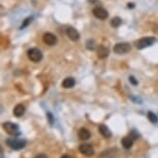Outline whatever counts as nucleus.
<instances>
[{
    "label": "nucleus",
    "instance_id": "1",
    "mask_svg": "<svg viewBox=\"0 0 158 158\" xmlns=\"http://www.w3.org/2000/svg\"><path fill=\"white\" fill-rule=\"evenodd\" d=\"M5 144H6L10 149H13V150H22V149L26 147L27 142H26V139H18L16 136H11V138L6 139Z\"/></svg>",
    "mask_w": 158,
    "mask_h": 158
},
{
    "label": "nucleus",
    "instance_id": "2",
    "mask_svg": "<svg viewBox=\"0 0 158 158\" xmlns=\"http://www.w3.org/2000/svg\"><path fill=\"white\" fill-rule=\"evenodd\" d=\"M2 127L11 136H19L21 135L20 127L18 124L11 123V122H5V123L2 124Z\"/></svg>",
    "mask_w": 158,
    "mask_h": 158
},
{
    "label": "nucleus",
    "instance_id": "3",
    "mask_svg": "<svg viewBox=\"0 0 158 158\" xmlns=\"http://www.w3.org/2000/svg\"><path fill=\"white\" fill-rule=\"evenodd\" d=\"M27 56H28L29 60H31L32 62H35V63L41 61L43 60V57H44L40 49H37V48H32V49L28 50Z\"/></svg>",
    "mask_w": 158,
    "mask_h": 158
},
{
    "label": "nucleus",
    "instance_id": "4",
    "mask_svg": "<svg viewBox=\"0 0 158 158\" xmlns=\"http://www.w3.org/2000/svg\"><path fill=\"white\" fill-rule=\"evenodd\" d=\"M154 43H155V38L152 37V36H148V37H143V38H141V40H136L135 43V44L136 49L143 50V49H145V48H148V47L152 46Z\"/></svg>",
    "mask_w": 158,
    "mask_h": 158
},
{
    "label": "nucleus",
    "instance_id": "5",
    "mask_svg": "<svg viewBox=\"0 0 158 158\" xmlns=\"http://www.w3.org/2000/svg\"><path fill=\"white\" fill-rule=\"evenodd\" d=\"M131 47L128 43H119L117 44H115L114 47V52L118 55H123L126 53L130 52Z\"/></svg>",
    "mask_w": 158,
    "mask_h": 158
},
{
    "label": "nucleus",
    "instance_id": "6",
    "mask_svg": "<svg viewBox=\"0 0 158 158\" xmlns=\"http://www.w3.org/2000/svg\"><path fill=\"white\" fill-rule=\"evenodd\" d=\"M92 13H93L95 18H97V19H99V20H106V19H108V17H109L108 10H104V8L101 6H95L93 10H92Z\"/></svg>",
    "mask_w": 158,
    "mask_h": 158
},
{
    "label": "nucleus",
    "instance_id": "7",
    "mask_svg": "<svg viewBox=\"0 0 158 158\" xmlns=\"http://www.w3.org/2000/svg\"><path fill=\"white\" fill-rule=\"evenodd\" d=\"M79 150L83 155H85V156H92V155L94 154L93 147L89 144H82L79 147Z\"/></svg>",
    "mask_w": 158,
    "mask_h": 158
},
{
    "label": "nucleus",
    "instance_id": "8",
    "mask_svg": "<svg viewBox=\"0 0 158 158\" xmlns=\"http://www.w3.org/2000/svg\"><path fill=\"white\" fill-rule=\"evenodd\" d=\"M43 40H44V43L48 44V46H54V44H56V43H57V37L53 33H51V32L44 33L43 36Z\"/></svg>",
    "mask_w": 158,
    "mask_h": 158
},
{
    "label": "nucleus",
    "instance_id": "9",
    "mask_svg": "<svg viewBox=\"0 0 158 158\" xmlns=\"http://www.w3.org/2000/svg\"><path fill=\"white\" fill-rule=\"evenodd\" d=\"M66 34H67V36L73 41L79 40V38H80V33L76 28H73V27L67 28L66 29Z\"/></svg>",
    "mask_w": 158,
    "mask_h": 158
},
{
    "label": "nucleus",
    "instance_id": "10",
    "mask_svg": "<svg viewBox=\"0 0 158 158\" xmlns=\"http://www.w3.org/2000/svg\"><path fill=\"white\" fill-rule=\"evenodd\" d=\"M110 54V50L108 47L106 46H99L97 48V57L99 59L106 58Z\"/></svg>",
    "mask_w": 158,
    "mask_h": 158
},
{
    "label": "nucleus",
    "instance_id": "11",
    "mask_svg": "<svg viewBox=\"0 0 158 158\" xmlns=\"http://www.w3.org/2000/svg\"><path fill=\"white\" fill-rule=\"evenodd\" d=\"M117 148H110L100 154V158H115L116 155H117Z\"/></svg>",
    "mask_w": 158,
    "mask_h": 158
},
{
    "label": "nucleus",
    "instance_id": "12",
    "mask_svg": "<svg viewBox=\"0 0 158 158\" xmlns=\"http://www.w3.org/2000/svg\"><path fill=\"white\" fill-rule=\"evenodd\" d=\"M98 130H99V133L101 135L103 136V138L106 139H110L112 136V132L111 130L109 129V127L106 126V125L104 124H100L99 127H98Z\"/></svg>",
    "mask_w": 158,
    "mask_h": 158
},
{
    "label": "nucleus",
    "instance_id": "13",
    "mask_svg": "<svg viewBox=\"0 0 158 158\" xmlns=\"http://www.w3.org/2000/svg\"><path fill=\"white\" fill-rule=\"evenodd\" d=\"M25 112H26L25 106L22 104V103H19V104H17V106H15L13 113H14V115L16 116V117L20 118V117H22L24 114H25Z\"/></svg>",
    "mask_w": 158,
    "mask_h": 158
},
{
    "label": "nucleus",
    "instance_id": "14",
    "mask_svg": "<svg viewBox=\"0 0 158 158\" xmlns=\"http://www.w3.org/2000/svg\"><path fill=\"white\" fill-rule=\"evenodd\" d=\"M77 135L79 138L83 139V141H86V139H89L91 138V132L89 131L87 128H81L77 132Z\"/></svg>",
    "mask_w": 158,
    "mask_h": 158
},
{
    "label": "nucleus",
    "instance_id": "15",
    "mask_svg": "<svg viewBox=\"0 0 158 158\" xmlns=\"http://www.w3.org/2000/svg\"><path fill=\"white\" fill-rule=\"evenodd\" d=\"M74 85H76V80L71 77H66V79H64V81L62 82V87L65 88V89L73 88Z\"/></svg>",
    "mask_w": 158,
    "mask_h": 158
},
{
    "label": "nucleus",
    "instance_id": "16",
    "mask_svg": "<svg viewBox=\"0 0 158 158\" xmlns=\"http://www.w3.org/2000/svg\"><path fill=\"white\" fill-rule=\"evenodd\" d=\"M133 142H135V139L131 136H126V138H124L121 141V144L125 149H130L133 146Z\"/></svg>",
    "mask_w": 158,
    "mask_h": 158
},
{
    "label": "nucleus",
    "instance_id": "17",
    "mask_svg": "<svg viewBox=\"0 0 158 158\" xmlns=\"http://www.w3.org/2000/svg\"><path fill=\"white\" fill-rule=\"evenodd\" d=\"M121 24H122V19H121V18H119V17L113 18L112 21H111V26H112V27H114V28H118Z\"/></svg>",
    "mask_w": 158,
    "mask_h": 158
},
{
    "label": "nucleus",
    "instance_id": "18",
    "mask_svg": "<svg viewBox=\"0 0 158 158\" xmlns=\"http://www.w3.org/2000/svg\"><path fill=\"white\" fill-rule=\"evenodd\" d=\"M86 48L90 51H93L96 49V43H95L93 40H87V43H86Z\"/></svg>",
    "mask_w": 158,
    "mask_h": 158
},
{
    "label": "nucleus",
    "instance_id": "19",
    "mask_svg": "<svg viewBox=\"0 0 158 158\" xmlns=\"http://www.w3.org/2000/svg\"><path fill=\"white\" fill-rule=\"evenodd\" d=\"M148 119L152 122V123H158V117L154 114L153 112L148 113Z\"/></svg>",
    "mask_w": 158,
    "mask_h": 158
},
{
    "label": "nucleus",
    "instance_id": "20",
    "mask_svg": "<svg viewBox=\"0 0 158 158\" xmlns=\"http://www.w3.org/2000/svg\"><path fill=\"white\" fill-rule=\"evenodd\" d=\"M32 19H33V18H32V17L27 18V19H26L25 21H24V23L22 24V26H21V29H24L25 27H27V26L29 25V24H30V23L32 22Z\"/></svg>",
    "mask_w": 158,
    "mask_h": 158
},
{
    "label": "nucleus",
    "instance_id": "21",
    "mask_svg": "<svg viewBox=\"0 0 158 158\" xmlns=\"http://www.w3.org/2000/svg\"><path fill=\"white\" fill-rule=\"evenodd\" d=\"M129 136H131L133 139H139V133H138L136 132L135 130H132L131 132L129 133Z\"/></svg>",
    "mask_w": 158,
    "mask_h": 158
},
{
    "label": "nucleus",
    "instance_id": "22",
    "mask_svg": "<svg viewBox=\"0 0 158 158\" xmlns=\"http://www.w3.org/2000/svg\"><path fill=\"white\" fill-rule=\"evenodd\" d=\"M129 82H130V84H132L133 86H136V85L139 84L138 80H136L133 76H130V77H129Z\"/></svg>",
    "mask_w": 158,
    "mask_h": 158
},
{
    "label": "nucleus",
    "instance_id": "23",
    "mask_svg": "<svg viewBox=\"0 0 158 158\" xmlns=\"http://www.w3.org/2000/svg\"><path fill=\"white\" fill-rule=\"evenodd\" d=\"M47 116H49V118H50V123H51V124H53V122H54V118H53L52 114H51V113H48Z\"/></svg>",
    "mask_w": 158,
    "mask_h": 158
},
{
    "label": "nucleus",
    "instance_id": "24",
    "mask_svg": "<svg viewBox=\"0 0 158 158\" xmlns=\"http://www.w3.org/2000/svg\"><path fill=\"white\" fill-rule=\"evenodd\" d=\"M34 158H48V156H47L46 154H38Z\"/></svg>",
    "mask_w": 158,
    "mask_h": 158
},
{
    "label": "nucleus",
    "instance_id": "25",
    "mask_svg": "<svg viewBox=\"0 0 158 158\" xmlns=\"http://www.w3.org/2000/svg\"><path fill=\"white\" fill-rule=\"evenodd\" d=\"M127 6L129 8H133V7H135V4H133V3H128Z\"/></svg>",
    "mask_w": 158,
    "mask_h": 158
},
{
    "label": "nucleus",
    "instance_id": "26",
    "mask_svg": "<svg viewBox=\"0 0 158 158\" xmlns=\"http://www.w3.org/2000/svg\"><path fill=\"white\" fill-rule=\"evenodd\" d=\"M61 158H71L69 155H64V156H62Z\"/></svg>",
    "mask_w": 158,
    "mask_h": 158
}]
</instances>
